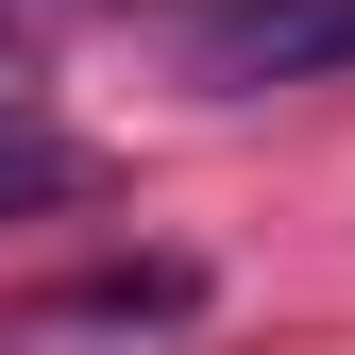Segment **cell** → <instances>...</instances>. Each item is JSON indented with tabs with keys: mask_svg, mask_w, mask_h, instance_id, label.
<instances>
[{
	"mask_svg": "<svg viewBox=\"0 0 355 355\" xmlns=\"http://www.w3.org/2000/svg\"><path fill=\"white\" fill-rule=\"evenodd\" d=\"M187 322H203V254H102V271L0 304V355H169Z\"/></svg>",
	"mask_w": 355,
	"mask_h": 355,
	"instance_id": "6da1fadb",
	"label": "cell"
},
{
	"mask_svg": "<svg viewBox=\"0 0 355 355\" xmlns=\"http://www.w3.org/2000/svg\"><path fill=\"white\" fill-rule=\"evenodd\" d=\"M355 68V0H187V85L254 102V85H338Z\"/></svg>",
	"mask_w": 355,
	"mask_h": 355,
	"instance_id": "7a4b0ae2",
	"label": "cell"
},
{
	"mask_svg": "<svg viewBox=\"0 0 355 355\" xmlns=\"http://www.w3.org/2000/svg\"><path fill=\"white\" fill-rule=\"evenodd\" d=\"M51 203H85V153L51 136V119L0 102V220H51Z\"/></svg>",
	"mask_w": 355,
	"mask_h": 355,
	"instance_id": "3957f363",
	"label": "cell"
},
{
	"mask_svg": "<svg viewBox=\"0 0 355 355\" xmlns=\"http://www.w3.org/2000/svg\"><path fill=\"white\" fill-rule=\"evenodd\" d=\"M0 102H17V51H0Z\"/></svg>",
	"mask_w": 355,
	"mask_h": 355,
	"instance_id": "277c9868",
	"label": "cell"
},
{
	"mask_svg": "<svg viewBox=\"0 0 355 355\" xmlns=\"http://www.w3.org/2000/svg\"><path fill=\"white\" fill-rule=\"evenodd\" d=\"M0 17H17V0H0Z\"/></svg>",
	"mask_w": 355,
	"mask_h": 355,
	"instance_id": "5b68a950",
	"label": "cell"
}]
</instances>
